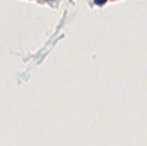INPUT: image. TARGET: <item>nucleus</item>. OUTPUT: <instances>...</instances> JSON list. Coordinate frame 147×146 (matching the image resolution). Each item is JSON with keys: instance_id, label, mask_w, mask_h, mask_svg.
<instances>
[{"instance_id": "obj_1", "label": "nucleus", "mask_w": 147, "mask_h": 146, "mask_svg": "<svg viewBox=\"0 0 147 146\" xmlns=\"http://www.w3.org/2000/svg\"><path fill=\"white\" fill-rule=\"evenodd\" d=\"M96 1H97V3H98V4H101V3H103V1H105V0H96Z\"/></svg>"}]
</instances>
